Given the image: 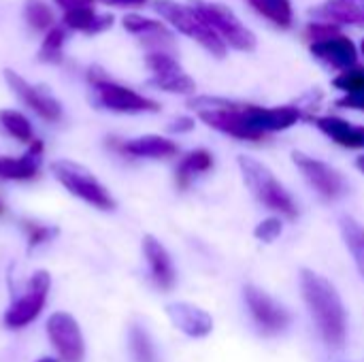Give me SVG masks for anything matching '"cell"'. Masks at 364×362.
I'll return each mask as SVG.
<instances>
[{"mask_svg":"<svg viewBox=\"0 0 364 362\" xmlns=\"http://www.w3.org/2000/svg\"><path fill=\"white\" fill-rule=\"evenodd\" d=\"M53 2L64 11H73V9H94L96 0H53Z\"/></svg>","mask_w":364,"mask_h":362,"instance_id":"35","label":"cell"},{"mask_svg":"<svg viewBox=\"0 0 364 362\" xmlns=\"http://www.w3.org/2000/svg\"><path fill=\"white\" fill-rule=\"evenodd\" d=\"M209 169H213V154L207 149H194L190 154H186L181 158V162L175 169V181L181 190H186L192 179L200 173H207Z\"/></svg>","mask_w":364,"mask_h":362,"instance_id":"21","label":"cell"},{"mask_svg":"<svg viewBox=\"0 0 364 362\" xmlns=\"http://www.w3.org/2000/svg\"><path fill=\"white\" fill-rule=\"evenodd\" d=\"M335 87H339L348 94H364V68L354 66L350 70H343L335 79Z\"/></svg>","mask_w":364,"mask_h":362,"instance_id":"30","label":"cell"},{"mask_svg":"<svg viewBox=\"0 0 364 362\" xmlns=\"http://www.w3.org/2000/svg\"><path fill=\"white\" fill-rule=\"evenodd\" d=\"M316 15L337 23H364V4L356 0H333L316 9Z\"/></svg>","mask_w":364,"mask_h":362,"instance_id":"22","label":"cell"},{"mask_svg":"<svg viewBox=\"0 0 364 362\" xmlns=\"http://www.w3.org/2000/svg\"><path fill=\"white\" fill-rule=\"evenodd\" d=\"M49 288H51V275L47 271H36L30 277L23 294L9 305V309L4 314V326L6 329H23L32 320H36L47 303Z\"/></svg>","mask_w":364,"mask_h":362,"instance_id":"8","label":"cell"},{"mask_svg":"<svg viewBox=\"0 0 364 362\" xmlns=\"http://www.w3.org/2000/svg\"><path fill=\"white\" fill-rule=\"evenodd\" d=\"M62 45H64V28L53 26V28L47 32V36H45V41H43V45H41L38 58H41L43 62H53V64H58V62L62 60Z\"/></svg>","mask_w":364,"mask_h":362,"instance_id":"28","label":"cell"},{"mask_svg":"<svg viewBox=\"0 0 364 362\" xmlns=\"http://www.w3.org/2000/svg\"><path fill=\"white\" fill-rule=\"evenodd\" d=\"M4 79L9 83V87L13 90V94L26 105L30 107L38 117L47 119V122H58L62 117V105L43 87L28 83L21 75H17L15 70L6 68L4 70Z\"/></svg>","mask_w":364,"mask_h":362,"instance_id":"13","label":"cell"},{"mask_svg":"<svg viewBox=\"0 0 364 362\" xmlns=\"http://www.w3.org/2000/svg\"><path fill=\"white\" fill-rule=\"evenodd\" d=\"M188 105L198 111L207 126L241 141H262L269 132L286 130L301 119V111L292 105L258 107L209 96L192 98Z\"/></svg>","mask_w":364,"mask_h":362,"instance_id":"1","label":"cell"},{"mask_svg":"<svg viewBox=\"0 0 364 362\" xmlns=\"http://www.w3.org/2000/svg\"><path fill=\"white\" fill-rule=\"evenodd\" d=\"M124 28L130 32V34H136L141 36V41L147 45V47H156L154 51H166V47L173 45V34L168 32V28L156 19H149V17H143V15H136V13H130L122 19Z\"/></svg>","mask_w":364,"mask_h":362,"instance_id":"17","label":"cell"},{"mask_svg":"<svg viewBox=\"0 0 364 362\" xmlns=\"http://www.w3.org/2000/svg\"><path fill=\"white\" fill-rule=\"evenodd\" d=\"M51 173L73 196H77L102 211L115 209V201L109 194V190L85 166L70 162V160H55V162H51Z\"/></svg>","mask_w":364,"mask_h":362,"instance_id":"5","label":"cell"},{"mask_svg":"<svg viewBox=\"0 0 364 362\" xmlns=\"http://www.w3.org/2000/svg\"><path fill=\"white\" fill-rule=\"evenodd\" d=\"M260 15L271 19L279 28H288L292 23V4L290 0H247Z\"/></svg>","mask_w":364,"mask_h":362,"instance_id":"26","label":"cell"},{"mask_svg":"<svg viewBox=\"0 0 364 362\" xmlns=\"http://www.w3.org/2000/svg\"><path fill=\"white\" fill-rule=\"evenodd\" d=\"M356 2H358V0H356Z\"/></svg>","mask_w":364,"mask_h":362,"instance_id":"42","label":"cell"},{"mask_svg":"<svg viewBox=\"0 0 364 362\" xmlns=\"http://www.w3.org/2000/svg\"><path fill=\"white\" fill-rule=\"evenodd\" d=\"M339 107H346V109H358L364 111V94H348L346 98L337 100Z\"/></svg>","mask_w":364,"mask_h":362,"instance_id":"34","label":"cell"},{"mask_svg":"<svg viewBox=\"0 0 364 362\" xmlns=\"http://www.w3.org/2000/svg\"><path fill=\"white\" fill-rule=\"evenodd\" d=\"M143 254H145V260L149 265V273H151L154 284L160 290H171L177 282V271L173 267V260H171V254L166 252V247L156 237L147 235L143 239Z\"/></svg>","mask_w":364,"mask_h":362,"instance_id":"14","label":"cell"},{"mask_svg":"<svg viewBox=\"0 0 364 362\" xmlns=\"http://www.w3.org/2000/svg\"><path fill=\"white\" fill-rule=\"evenodd\" d=\"M363 53H364V41H363Z\"/></svg>","mask_w":364,"mask_h":362,"instance_id":"41","label":"cell"},{"mask_svg":"<svg viewBox=\"0 0 364 362\" xmlns=\"http://www.w3.org/2000/svg\"><path fill=\"white\" fill-rule=\"evenodd\" d=\"M0 213H2V205H0Z\"/></svg>","mask_w":364,"mask_h":362,"instance_id":"40","label":"cell"},{"mask_svg":"<svg viewBox=\"0 0 364 362\" xmlns=\"http://www.w3.org/2000/svg\"><path fill=\"white\" fill-rule=\"evenodd\" d=\"M239 166H241V173H243V179H245L250 192L256 196L258 203H262L267 209L277 211L286 218L299 215V207H296L294 198L288 194V190L275 179V175L262 162H258L250 156H241Z\"/></svg>","mask_w":364,"mask_h":362,"instance_id":"3","label":"cell"},{"mask_svg":"<svg viewBox=\"0 0 364 362\" xmlns=\"http://www.w3.org/2000/svg\"><path fill=\"white\" fill-rule=\"evenodd\" d=\"M87 81L94 87V98L96 105L109 111H117V113H147V111H160V105L147 96H141L139 92L119 85L115 81H111L102 68L92 66L87 70Z\"/></svg>","mask_w":364,"mask_h":362,"instance_id":"4","label":"cell"},{"mask_svg":"<svg viewBox=\"0 0 364 362\" xmlns=\"http://www.w3.org/2000/svg\"><path fill=\"white\" fill-rule=\"evenodd\" d=\"M105 4H117V6H139L147 0H100Z\"/></svg>","mask_w":364,"mask_h":362,"instance_id":"37","label":"cell"},{"mask_svg":"<svg viewBox=\"0 0 364 362\" xmlns=\"http://www.w3.org/2000/svg\"><path fill=\"white\" fill-rule=\"evenodd\" d=\"M128 346H130L132 358L136 362H160L158 352H156V346H154L149 333H147L143 326H139V324H132V326H130Z\"/></svg>","mask_w":364,"mask_h":362,"instance_id":"24","label":"cell"},{"mask_svg":"<svg viewBox=\"0 0 364 362\" xmlns=\"http://www.w3.org/2000/svg\"><path fill=\"white\" fill-rule=\"evenodd\" d=\"M243 299L250 307L252 318L256 320V324L260 326V331L275 335L282 333L288 324H290V314L286 307H282L275 299H271L267 292H262L256 286H245L243 288Z\"/></svg>","mask_w":364,"mask_h":362,"instance_id":"12","label":"cell"},{"mask_svg":"<svg viewBox=\"0 0 364 362\" xmlns=\"http://www.w3.org/2000/svg\"><path fill=\"white\" fill-rule=\"evenodd\" d=\"M43 162V141H32L21 158H0V179L26 181L36 177Z\"/></svg>","mask_w":364,"mask_h":362,"instance_id":"18","label":"cell"},{"mask_svg":"<svg viewBox=\"0 0 364 362\" xmlns=\"http://www.w3.org/2000/svg\"><path fill=\"white\" fill-rule=\"evenodd\" d=\"M23 17L34 30H47L49 32L53 28V13H51L49 4H45L43 0H26Z\"/></svg>","mask_w":364,"mask_h":362,"instance_id":"27","label":"cell"},{"mask_svg":"<svg viewBox=\"0 0 364 362\" xmlns=\"http://www.w3.org/2000/svg\"><path fill=\"white\" fill-rule=\"evenodd\" d=\"M0 128H2L9 137L17 139V141H21V143H32V141H34L32 126H30L28 117L21 115L19 111L2 109V111H0Z\"/></svg>","mask_w":364,"mask_h":362,"instance_id":"25","label":"cell"},{"mask_svg":"<svg viewBox=\"0 0 364 362\" xmlns=\"http://www.w3.org/2000/svg\"><path fill=\"white\" fill-rule=\"evenodd\" d=\"M292 160L301 169L303 177L318 190L320 196H324L328 201H337V198H341L348 192L346 179L341 177V173H337L326 162L316 160V158H311L307 154H301V151H294Z\"/></svg>","mask_w":364,"mask_h":362,"instance_id":"10","label":"cell"},{"mask_svg":"<svg viewBox=\"0 0 364 362\" xmlns=\"http://www.w3.org/2000/svg\"><path fill=\"white\" fill-rule=\"evenodd\" d=\"M113 147L119 154L132 156V158H168L177 154V145L171 139L158 137V134H147L130 141H117Z\"/></svg>","mask_w":364,"mask_h":362,"instance_id":"19","label":"cell"},{"mask_svg":"<svg viewBox=\"0 0 364 362\" xmlns=\"http://www.w3.org/2000/svg\"><path fill=\"white\" fill-rule=\"evenodd\" d=\"M339 224H341V235L346 239V245L350 247V252L356 260V267L364 280V226L350 215H343L339 220Z\"/></svg>","mask_w":364,"mask_h":362,"instance_id":"23","label":"cell"},{"mask_svg":"<svg viewBox=\"0 0 364 362\" xmlns=\"http://www.w3.org/2000/svg\"><path fill=\"white\" fill-rule=\"evenodd\" d=\"M154 9L171 23L175 26L179 32H183L190 38H196L207 51H211L215 58H224L226 55V43L194 13L192 6H183L177 4L173 0H156Z\"/></svg>","mask_w":364,"mask_h":362,"instance_id":"6","label":"cell"},{"mask_svg":"<svg viewBox=\"0 0 364 362\" xmlns=\"http://www.w3.org/2000/svg\"><path fill=\"white\" fill-rule=\"evenodd\" d=\"M311 53L316 58L324 60L326 64H331L335 68H341V70L354 68L356 60H358L354 43L348 36H341V34H333L328 38L314 41L311 43Z\"/></svg>","mask_w":364,"mask_h":362,"instance_id":"16","label":"cell"},{"mask_svg":"<svg viewBox=\"0 0 364 362\" xmlns=\"http://www.w3.org/2000/svg\"><path fill=\"white\" fill-rule=\"evenodd\" d=\"M356 166H358V169H360V171L364 173V156H358V160H356Z\"/></svg>","mask_w":364,"mask_h":362,"instance_id":"38","label":"cell"},{"mask_svg":"<svg viewBox=\"0 0 364 362\" xmlns=\"http://www.w3.org/2000/svg\"><path fill=\"white\" fill-rule=\"evenodd\" d=\"M192 9L224 43L241 51H252L256 47V36L239 21L230 9L213 2H194Z\"/></svg>","mask_w":364,"mask_h":362,"instance_id":"7","label":"cell"},{"mask_svg":"<svg viewBox=\"0 0 364 362\" xmlns=\"http://www.w3.org/2000/svg\"><path fill=\"white\" fill-rule=\"evenodd\" d=\"M192 128H194V119L192 117H177L173 124H168L171 132H188Z\"/></svg>","mask_w":364,"mask_h":362,"instance_id":"36","label":"cell"},{"mask_svg":"<svg viewBox=\"0 0 364 362\" xmlns=\"http://www.w3.org/2000/svg\"><path fill=\"white\" fill-rule=\"evenodd\" d=\"M145 64L151 70L149 85L164 90V92H175V94H192L194 92V81L190 75H186L179 66V62L164 51H151L145 55Z\"/></svg>","mask_w":364,"mask_h":362,"instance_id":"9","label":"cell"},{"mask_svg":"<svg viewBox=\"0 0 364 362\" xmlns=\"http://www.w3.org/2000/svg\"><path fill=\"white\" fill-rule=\"evenodd\" d=\"M21 226H23V230L28 235V247L30 250H34V247L51 241L58 235V228L47 226V224H38V222H30V220H23Z\"/></svg>","mask_w":364,"mask_h":362,"instance_id":"29","label":"cell"},{"mask_svg":"<svg viewBox=\"0 0 364 362\" xmlns=\"http://www.w3.org/2000/svg\"><path fill=\"white\" fill-rule=\"evenodd\" d=\"M36 362H60V361H55V358H49V356H45V358H38Z\"/></svg>","mask_w":364,"mask_h":362,"instance_id":"39","label":"cell"},{"mask_svg":"<svg viewBox=\"0 0 364 362\" xmlns=\"http://www.w3.org/2000/svg\"><path fill=\"white\" fill-rule=\"evenodd\" d=\"M113 26V15H96V19L92 21V26H90V30H87V34H98V32H105V30H109Z\"/></svg>","mask_w":364,"mask_h":362,"instance_id":"33","label":"cell"},{"mask_svg":"<svg viewBox=\"0 0 364 362\" xmlns=\"http://www.w3.org/2000/svg\"><path fill=\"white\" fill-rule=\"evenodd\" d=\"M166 314H168L171 322L181 333H186L188 337L200 339V337H207L213 331V318L205 309H200L196 305H190V303H171L166 307Z\"/></svg>","mask_w":364,"mask_h":362,"instance_id":"15","label":"cell"},{"mask_svg":"<svg viewBox=\"0 0 364 362\" xmlns=\"http://www.w3.org/2000/svg\"><path fill=\"white\" fill-rule=\"evenodd\" d=\"M301 290L324 344L333 350H341L348 339V318L335 286L320 273L303 269Z\"/></svg>","mask_w":364,"mask_h":362,"instance_id":"2","label":"cell"},{"mask_svg":"<svg viewBox=\"0 0 364 362\" xmlns=\"http://www.w3.org/2000/svg\"><path fill=\"white\" fill-rule=\"evenodd\" d=\"M47 335H49L55 352L60 354V361H83V354H85L83 337H81L77 320L70 314H64V312L53 314L47 322Z\"/></svg>","mask_w":364,"mask_h":362,"instance_id":"11","label":"cell"},{"mask_svg":"<svg viewBox=\"0 0 364 362\" xmlns=\"http://www.w3.org/2000/svg\"><path fill=\"white\" fill-rule=\"evenodd\" d=\"M96 19V13L94 9H73V11H64V23L70 28V30H79V32H85L90 30L92 21Z\"/></svg>","mask_w":364,"mask_h":362,"instance_id":"31","label":"cell"},{"mask_svg":"<svg viewBox=\"0 0 364 362\" xmlns=\"http://www.w3.org/2000/svg\"><path fill=\"white\" fill-rule=\"evenodd\" d=\"M254 235H256V239H260L264 243H271L282 235V222L277 218H269V220H264V222H260L256 226Z\"/></svg>","mask_w":364,"mask_h":362,"instance_id":"32","label":"cell"},{"mask_svg":"<svg viewBox=\"0 0 364 362\" xmlns=\"http://www.w3.org/2000/svg\"><path fill=\"white\" fill-rule=\"evenodd\" d=\"M314 124L331 137L335 143L350 147V149H364V126H352L341 117H314Z\"/></svg>","mask_w":364,"mask_h":362,"instance_id":"20","label":"cell"}]
</instances>
